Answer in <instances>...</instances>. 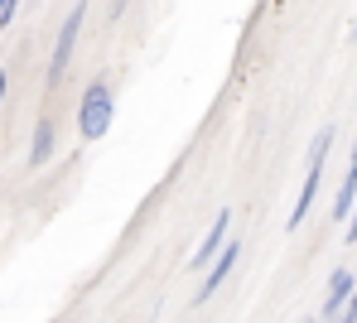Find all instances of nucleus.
Instances as JSON below:
<instances>
[{
	"mask_svg": "<svg viewBox=\"0 0 357 323\" xmlns=\"http://www.w3.org/2000/svg\"><path fill=\"white\" fill-rule=\"evenodd\" d=\"M328 150H333V126H324L314 135V155H309V169H304V184H299L295 194V207H290V232L304 227V217H309V207H314V194L324 189V164H328Z\"/></svg>",
	"mask_w": 357,
	"mask_h": 323,
	"instance_id": "obj_1",
	"label": "nucleus"
},
{
	"mask_svg": "<svg viewBox=\"0 0 357 323\" xmlns=\"http://www.w3.org/2000/svg\"><path fill=\"white\" fill-rule=\"evenodd\" d=\"M116 121V97H112V82H92L77 102V135L82 140H102Z\"/></svg>",
	"mask_w": 357,
	"mask_h": 323,
	"instance_id": "obj_2",
	"label": "nucleus"
},
{
	"mask_svg": "<svg viewBox=\"0 0 357 323\" xmlns=\"http://www.w3.org/2000/svg\"><path fill=\"white\" fill-rule=\"evenodd\" d=\"M82 19H87V0L73 5V15L63 19L59 44H54V58H49V82H63V72H68V63H73V49H77V34H82Z\"/></svg>",
	"mask_w": 357,
	"mask_h": 323,
	"instance_id": "obj_3",
	"label": "nucleus"
},
{
	"mask_svg": "<svg viewBox=\"0 0 357 323\" xmlns=\"http://www.w3.org/2000/svg\"><path fill=\"white\" fill-rule=\"evenodd\" d=\"M237 260H241V242H227V246H222V256H218L213 265H208V280H203L198 299H213V294H218V290L227 285V275L237 270Z\"/></svg>",
	"mask_w": 357,
	"mask_h": 323,
	"instance_id": "obj_4",
	"label": "nucleus"
},
{
	"mask_svg": "<svg viewBox=\"0 0 357 323\" xmlns=\"http://www.w3.org/2000/svg\"><path fill=\"white\" fill-rule=\"evenodd\" d=\"M353 290H357V275H353V270H338V275L328 280V294H324L319 314L338 323V314H343V309H348V299H353Z\"/></svg>",
	"mask_w": 357,
	"mask_h": 323,
	"instance_id": "obj_5",
	"label": "nucleus"
},
{
	"mask_svg": "<svg viewBox=\"0 0 357 323\" xmlns=\"http://www.w3.org/2000/svg\"><path fill=\"white\" fill-rule=\"evenodd\" d=\"M227 227H232V212H218V222L208 227V237H203V246H198V256H193V270H203V265H213V260L222 256V246L232 242Z\"/></svg>",
	"mask_w": 357,
	"mask_h": 323,
	"instance_id": "obj_6",
	"label": "nucleus"
},
{
	"mask_svg": "<svg viewBox=\"0 0 357 323\" xmlns=\"http://www.w3.org/2000/svg\"><path fill=\"white\" fill-rule=\"evenodd\" d=\"M353 198H357V145H353V159H348V169H343L338 198H333V217H338V222H348V212H353Z\"/></svg>",
	"mask_w": 357,
	"mask_h": 323,
	"instance_id": "obj_7",
	"label": "nucleus"
},
{
	"mask_svg": "<svg viewBox=\"0 0 357 323\" xmlns=\"http://www.w3.org/2000/svg\"><path fill=\"white\" fill-rule=\"evenodd\" d=\"M49 155H54V121H49V116H44V121H39V126H34V145H29V164H34V169H39V164H44V159H49Z\"/></svg>",
	"mask_w": 357,
	"mask_h": 323,
	"instance_id": "obj_8",
	"label": "nucleus"
},
{
	"mask_svg": "<svg viewBox=\"0 0 357 323\" xmlns=\"http://www.w3.org/2000/svg\"><path fill=\"white\" fill-rule=\"evenodd\" d=\"M348 242H357V203H353V227H348Z\"/></svg>",
	"mask_w": 357,
	"mask_h": 323,
	"instance_id": "obj_9",
	"label": "nucleus"
},
{
	"mask_svg": "<svg viewBox=\"0 0 357 323\" xmlns=\"http://www.w3.org/2000/svg\"><path fill=\"white\" fill-rule=\"evenodd\" d=\"M0 97H5V77H0Z\"/></svg>",
	"mask_w": 357,
	"mask_h": 323,
	"instance_id": "obj_10",
	"label": "nucleus"
},
{
	"mask_svg": "<svg viewBox=\"0 0 357 323\" xmlns=\"http://www.w3.org/2000/svg\"><path fill=\"white\" fill-rule=\"evenodd\" d=\"M353 39H357V24H353Z\"/></svg>",
	"mask_w": 357,
	"mask_h": 323,
	"instance_id": "obj_11",
	"label": "nucleus"
}]
</instances>
